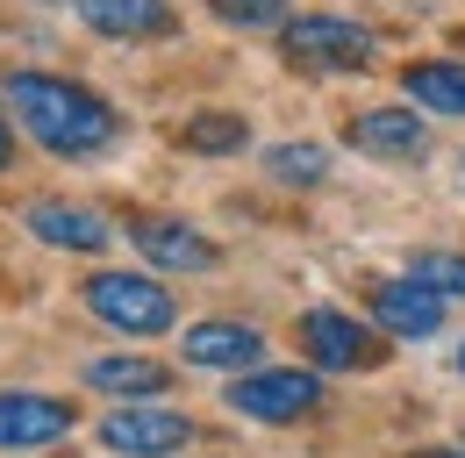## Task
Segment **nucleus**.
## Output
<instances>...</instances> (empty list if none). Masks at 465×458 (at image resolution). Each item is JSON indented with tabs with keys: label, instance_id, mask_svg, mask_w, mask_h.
<instances>
[{
	"label": "nucleus",
	"instance_id": "obj_17",
	"mask_svg": "<svg viewBox=\"0 0 465 458\" xmlns=\"http://www.w3.org/2000/svg\"><path fill=\"white\" fill-rule=\"evenodd\" d=\"M265 172L287 179V186H315L330 172V151L322 144H280V151H265Z\"/></svg>",
	"mask_w": 465,
	"mask_h": 458
},
{
	"label": "nucleus",
	"instance_id": "obj_20",
	"mask_svg": "<svg viewBox=\"0 0 465 458\" xmlns=\"http://www.w3.org/2000/svg\"><path fill=\"white\" fill-rule=\"evenodd\" d=\"M7 158H15V136H7V122H0V165H7Z\"/></svg>",
	"mask_w": 465,
	"mask_h": 458
},
{
	"label": "nucleus",
	"instance_id": "obj_3",
	"mask_svg": "<svg viewBox=\"0 0 465 458\" xmlns=\"http://www.w3.org/2000/svg\"><path fill=\"white\" fill-rule=\"evenodd\" d=\"M79 294H86V308H94L101 323H115V330H129V337L173 330V294H165L158 280H143V273H94Z\"/></svg>",
	"mask_w": 465,
	"mask_h": 458
},
{
	"label": "nucleus",
	"instance_id": "obj_13",
	"mask_svg": "<svg viewBox=\"0 0 465 458\" xmlns=\"http://www.w3.org/2000/svg\"><path fill=\"white\" fill-rule=\"evenodd\" d=\"M422 136H430V129H422V114H415V108H372V114L351 122V144L372 151V158H415Z\"/></svg>",
	"mask_w": 465,
	"mask_h": 458
},
{
	"label": "nucleus",
	"instance_id": "obj_7",
	"mask_svg": "<svg viewBox=\"0 0 465 458\" xmlns=\"http://www.w3.org/2000/svg\"><path fill=\"white\" fill-rule=\"evenodd\" d=\"M72 430V408L51 394H0V452H29V444H58Z\"/></svg>",
	"mask_w": 465,
	"mask_h": 458
},
{
	"label": "nucleus",
	"instance_id": "obj_9",
	"mask_svg": "<svg viewBox=\"0 0 465 458\" xmlns=\"http://www.w3.org/2000/svg\"><path fill=\"white\" fill-rule=\"evenodd\" d=\"M372 323L394 330V337H437L444 301H437L430 286H415V280H380L372 286Z\"/></svg>",
	"mask_w": 465,
	"mask_h": 458
},
{
	"label": "nucleus",
	"instance_id": "obj_18",
	"mask_svg": "<svg viewBox=\"0 0 465 458\" xmlns=\"http://www.w3.org/2000/svg\"><path fill=\"white\" fill-rule=\"evenodd\" d=\"M179 144H186V151L223 158V151H243V122H236V114H193V122L179 129Z\"/></svg>",
	"mask_w": 465,
	"mask_h": 458
},
{
	"label": "nucleus",
	"instance_id": "obj_19",
	"mask_svg": "<svg viewBox=\"0 0 465 458\" xmlns=\"http://www.w3.org/2000/svg\"><path fill=\"white\" fill-rule=\"evenodd\" d=\"M230 29H287V0H208Z\"/></svg>",
	"mask_w": 465,
	"mask_h": 458
},
{
	"label": "nucleus",
	"instance_id": "obj_2",
	"mask_svg": "<svg viewBox=\"0 0 465 458\" xmlns=\"http://www.w3.org/2000/svg\"><path fill=\"white\" fill-rule=\"evenodd\" d=\"M280 51L301 72H365L380 57V44L365 22H344V15H293L280 29Z\"/></svg>",
	"mask_w": 465,
	"mask_h": 458
},
{
	"label": "nucleus",
	"instance_id": "obj_6",
	"mask_svg": "<svg viewBox=\"0 0 465 458\" xmlns=\"http://www.w3.org/2000/svg\"><path fill=\"white\" fill-rule=\"evenodd\" d=\"M193 437V423L179 415V408H115L108 423H101V444L108 452H129V458H158V452H179Z\"/></svg>",
	"mask_w": 465,
	"mask_h": 458
},
{
	"label": "nucleus",
	"instance_id": "obj_22",
	"mask_svg": "<svg viewBox=\"0 0 465 458\" xmlns=\"http://www.w3.org/2000/svg\"><path fill=\"white\" fill-rule=\"evenodd\" d=\"M459 373H465V344H459Z\"/></svg>",
	"mask_w": 465,
	"mask_h": 458
},
{
	"label": "nucleus",
	"instance_id": "obj_1",
	"mask_svg": "<svg viewBox=\"0 0 465 458\" xmlns=\"http://www.w3.org/2000/svg\"><path fill=\"white\" fill-rule=\"evenodd\" d=\"M7 108L15 122L58 151V158H86L101 144H115V108L101 94H86L79 79H51V72H7Z\"/></svg>",
	"mask_w": 465,
	"mask_h": 458
},
{
	"label": "nucleus",
	"instance_id": "obj_8",
	"mask_svg": "<svg viewBox=\"0 0 465 458\" xmlns=\"http://www.w3.org/2000/svg\"><path fill=\"white\" fill-rule=\"evenodd\" d=\"M129 244H136L151 265H165V273H208V265H215V244H208L201 229H186V223H165V215H143V223L129 229Z\"/></svg>",
	"mask_w": 465,
	"mask_h": 458
},
{
	"label": "nucleus",
	"instance_id": "obj_14",
	"mask_svg": "<svg viewBox=\"0 0 465 458\" xmlns=\"http://www.w3.org/2000/svg\"><path fill=\"white\" fill-rule=\"evenodd\" d=\"M408 101L430 114H465V65H451V57H430V65H408L401 72Z\"/></svg>",
	"mask_w": 465,
	"mask_h": 458
},
{
	"label": "nucleus",
	"instance_id": "obj_16",
	"mask_svg": "<svg viewBox=\"0 0 465 458\" xmlns=\"http://www.w3.org/2000/svg\"><path fill=\"white\" fill-rule=\"evenodd\" d=\"M408 280L430 286L437 301H465V258L459 251H415L408 258Z\"/></svg>",
	"mask_w": 465,
	"mask_h": 458
},
{
	"label": "nucleus",
	"instance_id": "obj_4",
	"mask_svg": "<svg viewBox=\"0 0 465 458\" xmlns=\"http://www.w3.org/2000/svg\"><path fill=\"white\" fill-rule=\"evenodd\" d=\"M301 344H308V358H315L322 373H365V365L387 358V344L372 337L365 323L337 315V308H308V315H301Z\"/></svg>",
	"mask_w": 465,
	"mask_h": 458
},
{
	"label": "nucleus",
	"instance_id": "obj_12",
	"mask_svg": "<svg viewBox=\"0 0 465 458\" xmlns=\"http://www.w3.org/2000/svg\"><path fill=\"white\" fill-rule=\"evenodd\" d=\"M265 337L243 330V323H193L186 330V365H215V373H236V365H258Z\"/></svg>",
	"mask_w": 465,
	"mask_h": 458
},
{
	"label": "nucleus",
	"instance_id": "obj_10",
	"mask_svg": "<svg viewBox=\"0 0 465 458\" xmlns=\"http://www.w3.org/2000/svg\"><path fill=\"white\" fill-rule=\"evenodd\" d=\"M22 223H29V236H44L58 251H101L108 244V223L94 208H72V201H29Z\"/></svg>",
	"mask_w": 465,
	"mask_h": 458
},
{
	"label": "nucleus",
	"instance_id": "obj_15",
	"mask_svg": "<svg viewBox=\"0 0 465 458\" xmlns=\"http://www.w3.org/2000/svg\"><path fill=\"white\" fill-rule=\"evenodd\" d=\"M86 387H101V394H165V365H151V358H94L86 365Z\"/></svg>",
	"mask_w": 465,
	"mask_h": 458
},
{
	"label": "nucleus",
	"instance_id": "obj_5",
	"mask_svg": "<svg viewBox=\"0 0 465 458\" xmlns=\"http://www.w3.org/2000/svg\"><path fill=\"white\" fill-rule=\"evenodd\" d=\"M230 408L251 423H301L308 408H322V380L315 373H243L230 387Z\"/></svg>",
	"mask_w": 465,
	"mask_h": 458
},
{
	"label": "nucleus",
	"instance_id": "obj_11",
	"mask_svg": "<svg viewBox=\"0 0 465 458\" xmlns=\"http://www.w3.org/2000/svg\"><path fill=\"white\" fill-rule=\"evenodd\" d=\"M79 22L86 29H101V36H173V7L165 0H79Z\"/></svg>",
	"mask_w": 465,
	"mask_h": 458
},
{
	"label": "nucleus",
	"instance_id": "obj_21",
	"mask_svg": "<svg viewBox=\"0 0 465 458\" xmlns=\"http://www.w3.org/2000/svg\"><path fill=\"white\" fill-rule=\"evenodd\" d=\"M415 458H465V452H415Z\"/></svg>",
	"mask_w": 465,
	"mask_h": 458
}]
</instances>
